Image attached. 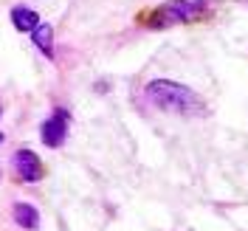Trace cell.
Returning a JSON list of instances; mask_svg holds the SVG:
<instances>
[{
    "instance_id": "6da1fadb",
    "label": "cell",
    "mask_w": 248,
    "mask_h": 231,
    "mask_svg": "<svg viewBox=\"0 0 248 231\" xmlns=\"http://www.w3.org/2000/svg\"><path fill=\"white\" fill-rule=\"evenodd\" d=\"M147 99L153 108L164 110V113H181V116L198 113L203 108V102L186 85H178L170 79H153L147 85Z\"/></svg>"
},
{
    "instance_id": "8992f818",
    "label": "cell",
    "mask_w": 248,
    "mask_h": 231,
    "mask_svg": "<svg viewBox=\"0 0 248 231\" xmlns=\"http://www.w3.org/2000/svg\"><path fill=\"white\" fill-rule=\"evenodd\" d=\"M12 23H15L17 31H34L37 29V23H40V17H37L34 9L17 6V9H12Z\"/></svg>"
},
{
    "instance_id": "277c9868",
    "label": "cell",
    "mask_w": 248,
    "mask_h": 231,
    "mask_svg": "<svg viewBox=\"0 0 248 231\" xmlns=\"http://www.w3.org/2000/svg\"><path fill=\"white\" fill-rule=\"evenodd\" d=\"M201 6H203L201 0H195V3H189V0H184V3H172V6H167V9L161 12V17H164V23H184V20H189Z\"/></svg>"
},
{
    "instance_id": "7a4b0ae2",
    "label": "cell",
    "mask_w": 248,
    "mask_h": 231,
    "mask_svg": "<svg viewBox=\"0 0 248 231\" xmlns=\"http://www.w3.org/2000/svg\"><path fill=\"white\" fill-rule=\"evenodd\" d=\"M68 113L65 110H57L48 122H43V127H40V136H43V144L46 147H60L62 141H65V136H68Z\"/></svg>"
},
{
    "instance_id": "ba28073f",
    "label": "cell",
    "mask_w": 248,
    "mask_h": 231,
    "mask_svg": "<svg viewBox=\"0 0 248 231\" xmlns=\"http://www.w3.org/2000/svg\"><path fill=\"white\" fill-rule=\"evenodd\" d=\"M0 144H3V133H0Z\"/></svg>"
},
{
    "instance_id": "3957f363",
    "label": "cell",
    "mask_w": 248,
    "mask_h": 231,
    "mask_svg": "<svg viewBox=\"0 0 248 231\" xmlns=\"http://www.w3.org/2000/svg\"><path fill=\"white\" fill-rule=\"evenodd\" d=\"M15 172L23 184H37L43 178V164H40V158L31 150H20L15 155Z\"/></svg>"
},
{
    "instance_id": "52a82bcc",
    "label": "cell",
    "mask_w": 248,
    "mask_h": 231,
    "mask_svg": "<svg viewBox=\"0 0 248 231\" xmlns=\"http://www.w3.org/2000/svg\"><path fill=\"white\" fill-rule=\"evenodd\" d=\"M15 220H17V226H23V229H34L37 220H40V215H37V209L29 206V203H17L15 206Z\"/></svg>"
},
{
    "instance_id": "5b68a950",
    "label": "cell",
    "mask_w": 248,
    "mask_h": 231,
    "mask_svg": "<svg viewBox=\"0 0 248 231\" xmlns=\"http://www.w3.org/2000/svg\"><path fill=\"white\" fill-rule=\"evenodd\" d=\"M31 34H34V46L40 48L46 57H54V26L51 23H37V29Z\"/></svg>"
}]
</instances>
